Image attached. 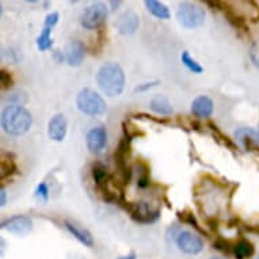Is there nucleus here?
<instances>
[{
  "label": "nucleus",
  "mask_w": 259,
  "mask_h": 259,
  "mask_svg": "<svg viewBox=\"0 0 259 259\" xmlns=\"http://www.w3.org/2000/svg\"><path fill=\"white\" fill-rule=\"evenodd\" d=\"M107 141V133L106 129L103 126L93 127L85 137V143H87V148L91 153L98 155L105 149Z\"/></svg>",
  "instance_id": "obj_10"
},
{
  "label": "nucleus",
  "mask_w": 259,
  "mask_h": 259,
  "mask_svg": "<svg viewBox=\"0 0 259 259\" xmlns=\"http://www.w3.org/2000/svg\"><path fill=\"white\" fill-rule=\"evenodd\" d=\"M117 259H136V254L135 252H131V254L125 255V256H119Z\"/></svg>",
  "instance_id": "obj_33"
},
{
  "label": "nucleus",
  "mask_w": 259,
  "mask_h": 259,
  "mask_svg": "<svg viewBox=\"0 0 259 259\" xmlns=\"http://www.w3.org/2000/svg\"><path fill=\"white\" fill-rule=\"evenodd\" d=\"M178 214H179V217H181V220L185 221V223H187V224L193 225V227H194L197 231H200V232H204V230H202L200 225H198V223H197L196 217L193 216V213H189V212L181 213V212H179Z\"/></svg>",
  "instance_id": "obj_24"
},
{
  "label": "nucleus",
  "mask_w": 259,
  "mask_h": 259,
  "mask_svg": "<svg viewBox=\"0 0 259 259\" xmlns=\"http://www.w3.org/2000/svg\"><path fill=\"white\" fill-rule=\"evenodd\" d=\"M76 106L81 113L87 115H102L107 110L105 99L91 89H83L77 94Z\"/></svg>",
  "instance_id": "obj_3"
},
{
  "label": "nucleus",
  "mask_w": 259,
  "mask_h": 259,
  "mask_svg": "<svg viewBox=\"0 0 259 259\" xmlns=\"http://www.w3.org/2000/svg\"><path fill=\"white\" fill-rule=\"evenodd\" d=\"M210 259H224V258H210Z\"/></svg>",
  "instance_id": "obj_35"
},
{
  "label": "nucleus",
  "mask_w": 259,
  "mask_h": 259,
  "mask_svg": "<svg viewBox=\"0 0 259 259\" xmlns=\"http://www.w3.org/2000/svg\"><path fill=\"white\" fill-rule=\"evenodd\" d=\"M177 19L183 27L196 29L205 22V11L196 3L183 2L179 5L178 11H177Z\"/></svg>",
  "instance_id": "obj_4"
},
{
  "label": "nucleus",
  "mask_w": 259,
  "mask_h": 259,
  "mask_svg": "<svg viewBox=\"0 0 259 259\" xmlns=\"http://www.w3.org/2000/svg\"><path fill=\"white\" fill-rule=\"evenodd\" d=\"M250 59L254 65L259 67V39L254 41L250 47Z\"/></svg>",
  "instance_id": "obj_27"
},
{
  "label": "nucleus",
  "mask_w": 259,
  "mask_h": 259,
  "mask_svg": "<svg viewBox=\"0 0 259 259\" xmlns=\"http://www.w3.org/2000/svg\"><path fill=\"white\" fill-rule=\"evenodd\" d=\"M0 84H2V89L3 90H10L14 84V79L11 76V73L6 69H2L0 72Z\"/></svg>",
  "instance_id": "obj_23"
},
{
  "label": "nucleus",
  "mask_w": 259,
  "mask_h": 259,
  "mask_svg": "<svg viewBox=\"0 0 259 259\" xmlns=\"http://www.w3.org/2000/svg\"><path fill=\"white\" fill-rule=\"evenodd\" d=\"M107 18V7L102 2L89 6L80 15V23L89 30L101 29Z\"/></svg>",
  "instance_id": "obj_5"
},
{
  "label": "nucleus",
  "mask_w": 259,
  "mask_h": 259,
  "mask_svg": "<svg viewBox=\"0 0 259 259\" xmlns=\"http://www.w3.org/2000/svg\"><path fill=\"white\" fill-rule=\"evenodd\" d=\"M65 228L69 231V234L72 235L73 238H76L80 243H83L84 246L93 247L94 246V239L93 235L90 234L89 231L81 228L80 225L73 224V223H69V221H65Z\"/></svg>",
  "instance_id": "obj_16"
},
{
  "label": "nucleus",
  "mask_w": 259,
  "mask_h": 259,
  "mask_svg": "<svg viewBox=\"0 0 259 259\" xmlns=\"http://www.w3.org/2000/svg\"><path fill=\"white\" fill-rule=\"evenodd\" d=\"M57 22H59V14L57 13H52L49 14L47 18H45V22H44V26L45 27H55L57 25Z\"/></svg>",
  "instance_id": "obj_29"
},
{
  "label": "nucleus",
  "mask_w": 259,
  "mask_h": 259,
  "mask_svg": "<svg viewBox=\"0 0 259 259\" xmlns=\"http://www.w3.org/2000/svg\"><path fill=\"white\" fill-rule=\"evenodd\" d=\"M235 139L247 151L259 149V135L251 127H239L238 131L235 132Z\"/></svg>",
  "instance_id": "obj_13"
},
{
  "label": "nucleus",
  "mask_w": 259,
  "mask_h": 259,
  "mask_svg": "<svg viewBox=\"0 0 259 259\" xmlns=\"http://www.w3.org/2000/svg\"><path fill=\"white\" fill-rule=\"evenodd\" d=\"M258 259H259V258H258Z\"/></svg>",
  "instance_id": "obj_36"
},
{
  "label": "nucleus",
  "mask_w": 259,
  "mask_h": 259,
  "mask_svg": "<svg viewBox=\"0 0 259 259\" xmlns=\"http://www.w3.org/2000/svg\"><path fill=\"white\" fill-rule=\"evenodd\" d=\"M191 113L197 118H208L213 113V101L206 95L197 97L191 103Z\"/></svg>",
  "instance_id": "obj_15"
},
{
  "label": "nucleus",
  "mask_w": 259,
  "mask_h": 259,
  "mask_svg": "<svg viewBox=\"0 0 259 259\" xmlns=\"http://www.w3.org/2000/svg\"><path fill=\"white\" fill-rule=\"evenodd\" d=\"M121 3H122V2H111L110 5L113 6V7H118V6L121 5Z\"/></svg>",
  "instance_id": "obj_34"
},
{
  "label": "nucleus",
  "mask_w": 259,
  "mask_h": 259,
  "mask_svg": "<svg viewBox=\"0 0 259 259\" xmlns=\"http://www.w3.org/2000/svg\"><path fill=\"white\" fill-rule=\"evenodd\" d=\"M17 171V164L10 156H3L0 161V181H5Z\"/></svg>",
  "instance_id": "obj_20"
},
{
  "label": "nucleus",
  "mask_w": 259,
  "mask_h": 259,
  "mask_svg": "<svg viewBox=\"0 0 259 259\" xmlns=\"http://www.w3.org/2000/svg\"><path fill=\"white\" fill-rule=\"evenodd\" d=\"M10 106H22L23 103L27 102V97L23 93H15L10 95Z\"/></svg>",
  "instance_id": "obj_25"
},
{
  "label": "nucleus",
  "mask_w": 259,
  "mask_h": 259,
  "mask_svg": "<svg viewBox=\"0 0 259 259\" xmlns=\"http://www.w3.org/2000/svg\"><path fill=\"white\" fill-rule=\"evenodd\" d=\"M125 208L129 210L133 220L140 224L155 223L160 216V212L151 208L147 202H125Z\"/></svg>",
  "instance_id": "obj_6"
},
{
  "label": "nucleus",
  "mask_w": 259,
  "mask_h": 259,
  "mask_svg": "<svg viewBox=\"0 0 259 259\" xmlns=\"http://www.w3.org/2000/svg\"><path fill=\"white\" fill-rule=\"evenodd\" d=\"M213 246L216 247L217 250L227 252V254H230L231 251H234V246H231V243L228 240H224V239H217Z\"/></svg>",
  "instance_id": "obj_26"
},
{
  "label": "nucleus",
  "mask_w": 259,
  "mask_h": 259,
  "mask_svg": "<svg viewBox=\"0 0 259 259\" xmlns=\"http://www.w3.org/2000/svg\"><path fill=\"white\" fill-rule=\"evenodd\" d=\"M84 44L81 42V41H77V39L67 44V47L64 49V57H65L67 63L71 67H79L83 59H84Z\"/></svg>",
  "instance_id": "obj_12"
},
{
  "label": "nucleus",
  "mask_w": 259,
  "mask_h": 259,
  "mask_svg": "<svg viewBox=\"0 0 259 259\" xmlns=\"http://www.w3.org/2000/svg\"><path fill=\"white\" fill-rule=\"evenodd\" d=\"M181 61H182L183 65H185V67H186V68L189 69L190 72L201 73L202 71H204V69H202V67H201L200 64L197 63L196 60L191 57L190 53H189L187 51H185L182 55H181Z\"/></svg>",
  "instance_id": "obj_22"
},
{
  "label": "nucleus",
  "mask_w": 259,
  "mask_h": 259,
  "mask_svg": "<svg viewBox=\"0 0 259 259\" xmlns=\"http://www.w3.org/2000/svg\"><path fill=\"white\" fill-rule=\"evenodd\" d=\"M0 196H2V200H0V202H2V206H5L7 198H6V191L3 187H2V190H0Z\"/></svg>",
  "instance_id": "obj_32"
},
{
  "label": "nucleus",
  "mask_w": 259,
  "mask_h": 259,
  "mask_svg": "<svg viewBox=\"0 0 259 259\" xmlns=\"http://www.w3.org/2000/svg\"><path fill=\"white\" fill-rule=\"evenodd\" d=\"M67 129H68V122L64 114H56L53 118L49 121L48 125V135L52 140L55 141H63L67 135Z\"/></svg>",
  "instance_id": "obj_14"
},
{
  "label": "nucleus",
  "mask_w": 259,
  "mask_h": 259,
  "mask_svg": "<svg viewBox=\"0 0 259 259\" xmlns=\"http://www.w3.org/2000/svg\"><path fill=\"white\" fill-rule=\"evenodd\" d=\"M33 123V117L25 107L9 106L2 114V126L9 135L19 136L29 131Z\"/></svg>",
  "instance_id": "obj_2"
},
{
  "label": "nucleus",
  "mask_w": 259,
  "mask_h": 259,
  "mask_svg": "<svg viewBox=\"0 0 259 259\" xmlns=\"http://www.w3.org/2000/svg\"><path fill=\"white\" fill-rule=\"evenodd\" d=\"M159 84V81H149V83H143V84L137 85L135 89V93H143V91H147V90L152 89L155 85Z\"/></svg>",
  "instance_id": "obj_30"
},
{
  "label": "nucleus",
  "mask_w": 259,
  "mask_h": 259,
  "mask_svg": "<svg viewBox=\"0 0 259 259\" xmlns=\"http://www.w3.org/2000/svg\"><path fill=\"white\" fill-rule=\"evenodd\" d=\"M177 246L181 251L185 254L189 255H197L200 254L201 251L204 250V242L200 236L193 234L190 231H179L177 235Z\"/></svg>",
  "instance_id": "obj_8"
},
{
  "label": "nucleus",
  "mask_w": 259,
  "mask_h": 259,
  "mask_svg": "<svg viewBox=\"0 0 259 259\" xmlns=\"http://www.w3.org/2000/svg\"><path fill=\"white\" fill-rule=\"evenodd\" d=\"M129 155H131V140L122 137V140L119 141L118 148H117L114 153L115 166L118 168L119 177L122 179V183H129L131 177H132V171H131V167L127 164Z\"/></svg>",
  "instance_id": "obj_7"
},
{
  "label": "nucleus",
  "mask_w": 259,
  "mask_h": 259,
  "mask_svg": "<svg viewBox=\"0 0 259 259\" xmlns=\"http://www.w3.org/2000/svg\"><path fill=\"white\" fill-rule=\"evenodd\" d=\"M149 107L151 110L161 115H171L172 114V106H171L170 101L166 97H161V95H156L151 99L149 102Z\"/></svg>",
  "instance_id": "obj_17"
},
{
  "label": "nucleus",
  "mask_w": 259,
  "mask_h": 259,
  "mask_svg": "<svg viewBox=\"0 0 259 259\" xmlns=\"http://www.w3.org/2000/svg\"><path fill=\"white\" fill-rule=\"evenodd\" d=\"M145 7L148 9V11L152 14L153 17L159 18V19H168L171 17L170 10L167 9V6L163 5L161 2H157V0H147Z\"/></svg>",
  "instance_id": "obj_18"
},
{
  "label": "nucleus",
  "mask_w": 259,
  "mask_h": 259,
  "mask_svg": "<svg viewBox=\"0 0 259 259\" xmlns=\"http://www.w3.org/2000/svg\"><path fill=\"white\" fill-rule=\"evenodd\" d=\"M35 196H37V198L39 201H42V202H47L49 200V190H48V186L45 183L38 185L37 190H35Z\"/></svg>",
  "instance_id": "obj_28"
},
{
  "label": "nucleus",
  "mask_w": 259,
  "mask_h": 259,
  "mask_svg": "<svg viewBox=\"0 0 259 259\" xmlns=\"http://www.w3.org/2000/svg\"><path fill=\"white\" fill-rule=\"evenodd\" d=\"M137 183H139V186L143 187V189L148 186V185H149V177H148V174H147V171L141 174V177L139 178V182H137Z\"/></svg>",
  "instance_id": "obj_31"
},
{
  "label": "nucleus",
  "mask_w": 259,
  "mask_h": 259,
  "mask_svg": "<svg viewBox=\"0 0 259 259\" xmlns=\"http://www.w3.org/2000/svg\"><path fill=\"white\" fill-rule=\"evenodd\" d=\"M2 228L7 230L11 234L22 236V235L29 234L30 231H31V228H33V221H31L30 217L18 214V216L10 217L9 220L3 221L2 223Z\"/></svg>",
  "instance_id": "obj_9"
},
{
  "label": "nucleus",
  "mask_w": 259,
  "mask_h": 259,
  "mask_svg": "<svg viewBox=\"0 0 259 259\" xmlns=\"http://www.w3.org/2000/svg\"><path fill=\"white\" fill-rule=\"evenodd\" d=\"M139 26H140L139 15L135 11H131V10L121 14L117 22H115V27L118 30L119 34L122 35H132L133 33H136Z\"/></svg>",
  "instance_id": "obj_11"
},
{
  "label": "nucleus",
  "mask_w": 259,
  "mask_h": 259,
  "mask_svg": "<svg viewBox=\"0 0 259 259\" xmlns=\"http://www.w3.org/2000/svg\"><path fill=\"white\" fill-rule=\"evenodd\" d=\"M51 34H52V27H45V26H44L41 34H39L38 38H37V48H38V51L45 52L48 51V49H51L52 45H53Z\"/></svg>",
  "instance_id": "obj_21"
},
{
  "label": "nucleus",
  "mask_w": 259,
  "mask_h": 259,
  "mask_svg": "<svg viewBox=\"0 0 259 259\" xmlns=\"http://www.w3.org/2000/svg\"><path fill=\"white\" fill-rule=\"evenodd\" d=\"M234 255L236 256V259H248L251 258L255 252V248L252 246V243H250L246 239H242L239 240L236 244L234 246Z\"/></svg>",
  "instance_id": "obj_19"
},
{
  "label": "nucleus",
  "mask_w": 259,
  "mask_h": 259,
  "mask_svg": "<svg viewBox=\"0 0 259 259\" xmlns=\"http://www.w3.org/2000/svg\"><path fill=\"white\" fill-rule=\"evenodd\" d=\"M97 83L107 97H118L125 89V73L119 64H103L97 73Z\"/></svg>",
  "instance_id": "obj_1"
}]
</instances>
